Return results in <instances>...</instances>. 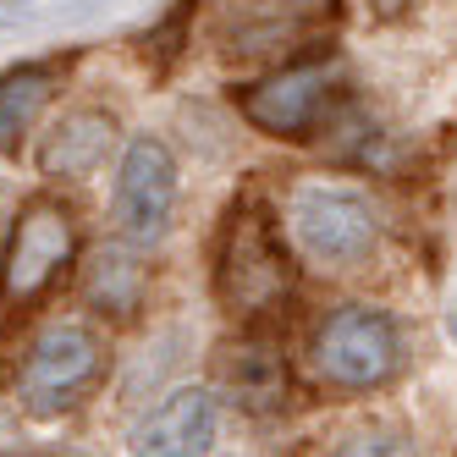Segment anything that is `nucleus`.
<instances>
[{
  "label": "nucleus",
  "mask_w": 457,
  "mask_h": 457,
  "mask_svg": "<svg viewBox=\"0 0 457 457\" xmlns=\"http://www.w3.org/2000/svg\"><path fill=\"white\" fill-rule=\"evenodd\" d=\"M292 287H298V265L281 243L276 215L259 199H237L226 210L220 243H215V298L237 320H265L276 314Z\"/></svg>",
  "instance_id": "obj_1"
},
{
  "label": "nucleus",
  "mask_w": 457,
  "mask_h": 457,
  "mask_svg": "<svg viewBox=\"0 0 457 457\" xmlns=\"http://www.w3.org/2000/svg\"><path fill=\"white\" fill-rule=\"evenodd\" d=\"M397 358H403L397 325H391L386 309H370V303H342L314 331V375L325 386L375 391L397 375Z\"/></svg>",
  "instance_id": "obj_2"
},
{
  "label": "nucleus",
  "mask_w": 457,
  "mask_h": 457,
  "mask_svg": "<svg viewBox=\"0 0 457 457\" xmlns=\"http://www.w3.org/2000/svg\"><path fill=\"white\" fill-rule=\"evenodd\" d=\"M72 253H78L72 210L61 199H28L17 226H12L6 259H0V309L39 303L55 287V276L72 265Z\"/></svg>",
  "instance_id": "obj_3"
},
{
  "label": "nucleus",
  "mask_w": 457,
  "mask_h": 457,
  "mask_svg": "<svg viewBox=\"0 0 457 457\" xmlns=\"http://www.w3.org/2000/svg\"><path fill=\"white\" fill-rule=\"evenodd\" d=\"M105 370V347L100 337L88 331V325H72V320H61L50 325V331L34 337V347H28L22 358V375H17V397L28 413H61V408H72L83 391L100 380Z\"/></svg>",
  "instance_id": "obj_4"
},
{
  "label": "nucleus",
  "mask_w": 457,
  "mask_h": 457,
  "mask_svg": "<svg viewBox=\"0 0 457 457\" xmlns=\"http://www.w3.org/2000/svg\"><path fill=\"white\" fill-rule=\"evenodd\" d=\"M342 94L337 61H298L270 78L237 88V111L270 138H314L320 121L331 116V100Z\"/></svg>",
  "instance_id": "obj_5"
},
{
  "label": "nucleus",
  "mask_w": 457,
  "mask_h": 457,
  "mask_svg": "<svg viewBox=\"0 0 457 457\" xmlns=\"http://www.w3.org/2000/svg\"><path fill=\"white\" fill-rule=\"evenodd\" d=\"M287 220H292V237L303 243V253L337 270L358 265L375 248V210L353 187H337V182H303L287 199Z\"/></svg>",
  "instance_id": "obj_6"
},
{
  "label": "nucleus",
  "mask_w": 457,
  "mask_h": 457,
  "mask_svg": "<svg viewBox=\"0 0 457 457\" xmlns=\"http://www.w3.org/2000/svg\"><path fill=\"white\" fill-rule=\"evenodd\" d=\"M177 210V160L160 138H133L116 177V232L127 243H160Z\"/></svg>",
  "instance_id": "obj_7"
},
{
  "label": "nucleus",
  "mask_w": 457,
  "mask_h": 457,
  "mask_svg": "<svg viewBox=\"0 0 457 457\" xmlns=\"http://www.w3.org/2000/svg\"><path fill=\"white\" fill-rule=\"evenodd\" d=\"M215 436H220L215 397L199 386H182L127 430V452L133 457H210Z\"/></svg>",
  "instance_id": "obj_8"
},
{
  "label": "nucleus",
  "mask_w": 457,
  "mask_h": 457,
  "mask_svg": "<svg viewBox=\"0 0 457 457\" xmlns=\"http://www.w3.org/2000/svg\"><path fill=\"white\" fill-rule=\"evenodd\" d=\"M215 375L226 386V397H232L237 408L248 413H276L287 408L292 397V375H287V358L276 353V342L265 337H237V342H226L215 353Z\"/></svg>",
  "instance_id": "obj_9"
},
{
  "label": "nucleus",
  "mask_w": 457,
  "mask_h": 457,
  "mask_svg": "<svg viewBox=\"0 0 457 457\" xmlns=\"http://www.w3.org/2000/svg\"><path fill=\"white\" fill-rule=\"evenodd\" d=\"M116 149V116L111 111H72L50 127V138L39 149L45 177H88L100 171V160Z\"/></svg>",
  "instance_id": "obj_10"
},
{
  "label": "nucleus",
  "mask_w": 457,
  "mask_h": 457,
  "mask_svg": "<svg viewBox=\"0 0 457 457\" xmlns=\"http://www.w3.org/2000/svg\"><path fill=\"white\" fill-rule=\"evenodd\" d=\"M61 83L55 61H22V67L0 72V154H17L34 133L39 111L50 105V94Z\"/></svg>",
  "instance_id": "obj_11"
},
{
  "label": "nucleus",
  "mask_w": 457,
  "mask_h": 457,
  "mask_svg": "<svg viewBox=\"0 0 457 457\" xmlns=\"http://www.w3.org/2000/svg\"><path fill=\"white\" fill-rule=\"evenodd\" d=\"M144 287H149V270L138 265V253H133V248H121V243L94 248L88 276H83V298L100 309V314H111V320L138 314Z\"/></svg>",
  "instance_id": "obj_12"
},
{
  "label": "nucleus",
  "mask_w": 457,
  "mask_h": 457,
  "mask_svg": "<svg viewBox=\"0 0 457 457\" xmlns=\"http://www.w3.org/2000/svg\"><path fill=\"white\" fill-rule=\"evenodd\" d=\"M337 457H413V446L403 436H391V430H353Z\"/></svg>",
  "instance_id": "obj_13"
},
{
  "label": "nucleus",
  "mask_w": 457,
  "mask_h": 457,
  "mask_svg": "<svg viewBox=\"0 0 457 457\" xmlns=\"http://www.w3.org/2000/svg\"><path fill=\"white\" fill-rule=\"evenodd\" d=\"M370 12H375L380 22H397V17L413 12V0H370Z\"/></svg>",
  "instance_id": "obj_14"
}]
</instances>
